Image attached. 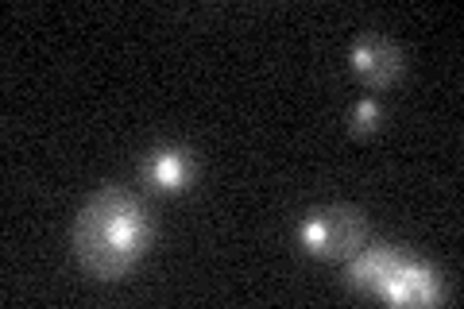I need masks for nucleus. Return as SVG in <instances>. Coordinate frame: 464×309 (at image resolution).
Here are the masks:
<instances>
[{
    "mask_svg": "<svg viewBox=\"0 0 464 309\" xmlns=\"http://www.w3.org/2000/svg\"><path fill=\"white\" fill-rule=\"evenodd\" d=\"M151 220L136 198L101 189L74 220V252L97 278H116L143 256Z\"/></svg>",
    "mask_w": 464,
    "mask_h": 309,
    "instance_id": "nucleus-1",
    "label": "nucleus"
},
{
    "mask_svg": "<svg viewBox=\"0 0 464 309\" xmlns=\"http://www.w3.org/2000/svg\"><path fill=\"white\" fill-rule=\"evenodd\" d=\"M364 217L356 209H325L302 225V240L314 256H353L364 244Z\"/></svg>",
    "mask_w": 464,
    "mask_h": 309,
    "instance_id": "nucleus-2",
    "label": "nucleus"
},
{
    "mask_svg": "<svg viewBox=\"0 0 464 309\" xmlns=\"http://www.w3.org/2000/svg\"><path fill=\"white\" fill-rule=\"evenodd\" d=\"M383 298L391 302H438L441 298V283L438 275H433L430 267H422V263H399L395 275L387 278L383 286Z\"/></svg>",
    "mask_w": 464,
    "mask_h": 309,
    "instance_id": "nucleus-3",
    "label": "nucleus"
},
{
    "mask_svg": "<svg viewBox=\"0 0 464 309\" xmlns=\"http://www.w3.org/2000/svg\"><path fill=\"white\" fill-rule=\"evenodd\" d=\"M353 66L364 73L372 85H387V82H395L402 73V58L383 39H360L353 47Z\"/></svg>",
    "mask_w": 464,
    "mask_h": 309,
    "instance_id": "nucleus-4",
    "label": "nucleus"
},
{
    "mask_svg": "<svg viewBox=\"0 0 464 309\" xmlns=\"http://www.w3.org/2000/svg\"><path fill=\"white\" fill-rule=\"evenodd\" d=\"M399 263H402V256L395 252V247H372V252H364V256L353 263V267H348V283L383 294L387 278L395 275Z\"/></svg>",
    "mask_w": 464,
    "mask_h": 309,
    "instance_id": "nucleus-5",
    "label": "nucleus"
},
{
    "mask_svg": "<svg viewBox=\"0 0 464 309\" xmlns=\"http://www.w3.org/2000/svg\"><path fill=\"white\" fill-rule=\"evenodd\" d=\"M190 170H194V163L186 151H155L148 159V179L159 189H182L186 179H190Z\"/></svg>",
    "mask_w": 464,
    "mask_h": 309,
    "instance_id": "nucleus-6",
    "label": "nucleus"
},
{
    "mask_svg": "<svg viewBox=\"0 0 464 309\" xmlns=\"http://www.w3.org/2000/svg\"><path fill=\"white\" fill-rule=\"evenodd\" d=\"M375 121H380V105H372V101H364V105L353 109V128H356V131L375 128Z\"/></svg>",
    "mask_w": 464,
    "mask_h": 309,
    "instance_id": "nucleus-7",
    "label": "nucleus"
}]
</instances>
